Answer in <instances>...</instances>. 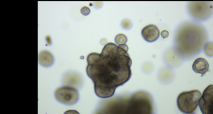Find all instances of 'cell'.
<instances>
[{"label":"cell","mask_w":213,"mask_h":114,"mask_svg":"<svg viewBox=\"0 0 213 114\" xmlns=\"http://www.w3.org/2000/svg\"><path fill=\"white\" fill-rule=\"evenodd\" d=\"M128 46L113 43L105 45L101 53H91L87 57L86 73L94 83L96 95L102 99L112 97L116 89L131 77L132 60Z\"/></svg>","instance_id":"6da1fadb"},{"label":"cell","mask_w":213,"mask_h":114,"mask_svg":"<svg viewBox=\"0 0 213 114\" xmlns=\"http://www.w3.org/2000/svg\"><path fill=\"white\" fill-rule=\"evenodd\" d=\"M206 39L207 34L203 26L194 23H186L177 32L176 48L182 57L189 58L201 51Z\"/></svg>","instance_id":"7a4b0ae2"},{"label":"cell","mask_w":213,"mask_h":114,"mask_svg":"<svg viewBox=\"0 0 213 114\" xmlns=\"http://www.w3.org/2000/svg\"><path fill=\"white\" fill-rule=\"evenodd\" d=\"M201 97L202 94L198 90L182 92L177 99L178 107L184 114H192L196 110Z\"/></svg>","instance_id":"3957f363"},{"label":"cell","mask_w":213,"mask_h":114,"mask_svg":"<svg viewBox=\"0 0 213 114\" xmlns=\"http://www.w3.org/2000/svg\"><path fill=\"white\" fill-rule=\"evenodd\" d=\"M189 11L195 19L205 20L211 15L213 6L209 2H193L189 5Z\"/></svg>","instance_id":"277c9868"},{"label":"cell","mask_w":213,"mask_h":114,"mask_svg":"<svg viewBox=\"0 0 213 114\" xmlns=\"http://www.w3.org/2000/svg\"><path fill=\"white\" fill-rule=\"evenodd\" d=\"M55 97L61 103L66 105H73L78 101L79 94L76 89L64 86L56 90Z\"/></svg>","instance_id":"5b68a950"},{"label":"cell","mask_w":213,"mask_h":114,"mask_svg":"<svg viewBox=\"0 0 213 114\" xmlns=\"http://www.w3.org/2000/svg\"><path fill=\"white\" fill-rule=\"evenodd\" d=\"M199 106L203 114H213V85L204 90Z\"/></svg>","instance_id":"8992f818"},{"label":"cell","mask_w":213,"mask_h":114,"mask_svg":"<svg viewBox=\"0 0 213 114\" xmlns=\"http://www.w3.org/2000/svg\"><path fill=\"white\" fill-rule=\"evenodd\" d=\"M159 30L154 24H149L142 28L141 35L143 38L147 42H154L159 36Z\"/></svg>","instance_id":"52a82bcc"},{"label":"cell","mask_w":213,"mask_h":114,"mask_svg":"<svg viewBox=\"0 0 213 114\" xmlns=\"http://www.w3.org/2000/svg\"><path fill=\"white\" fill-rule=\"evenodd\" d=\"M210 65L206 60L203 58H197L193 63L192 68L196 73L202 75V77L209 70Z\"/></svg>","instance_id":"ba28073f"},{"label":"cell","mask_w":213,"mask_h":114,"mask_svg":"<svg viewBox=\"0 0 213 114\" xmlns=\"http://www.w3.org/2000/svg\"><path fill=\"white\" fill-rule=\"evenodd\" d=\"M38 60L40 65L45 67L51 66L54 63V57L48 51H42L39 53Z\"/></svg>","instance_id":"9c48e42d"},{"label":"cell","mask_w":213,"mask_h":114,"mask_svg":"<svg viewBox=\"0 0 213 114\" xmlns=\"http://www.w3.org/2000/svg\"><path fill=\"white\" fill-rule=\"evenodd\" d=\"M115 43L118 45H125L128 41V38L125 35L118 34L115 37Z\"/></svg>","instance_id":"30bf717a"},{"label":"cell","mask_w":213,"mask_h":114,"mask_svg":"<svg viewBox=\"0 0 213 114\" xmlns=\"http://www.w3.org/2000/svg\"><path fill=\"white\" fill-rule=\"evenodd\" d=\"M205 52L209 57H213V42H209L205 46Z\"/></svg>","instance_id":"8fae6325"},{"label":"cell","mask_w":213,"mask_h":114,"mask_svg":"<svg viewBox=\"0 0 213 114\" xmlns=\"http://www.w3.org/2000/svg\"><path fill=\"white\" fill-rule=\"evenodd\" d=\"M90 12H91V10L88 7L84 6L81 9V13L84 16H88V14H89Z\"/></svg>","instance_id":"7c38bea8"},{"label":"cell","mask_w":213,"mask_h":114,"mask_svg":"<svg viewBox=\"0 0 213 114\" xmlns=\"http://www.w3.org/2000/svg\"><path fill=\"white\" fill-rule=\"evenodd\" d=\"M127 23V19L124 20V21H123V23H122V26H123V27L124 28L129 29V28H131V22H130L129 20H128V23Z\"/></svg>","instance_id":"4fadbf2b"},{"label":"cell","mask_w":213,"mask_h":114,"mask_svg":"<svg viewBox=\"0 0 213 114\" xmlns=\"http://www.w3.org/2000/svg\"><path fill=\"white\" fill-rule=\"evenodd\" d=\"M161 36L163 38H166L169 36V32L167 30H164L161 32Z\"/></svg>","instance_id":"5bb4252c"},{"label":"cell","mask_w":213,"mask_h":114,"mask_svg":"<svg viewBox=\"0 0 213 114\" xmlns=\"http://www.w3.org/2000/svg\"><path fill=\"white\" fill-rule=\"evenodd\" d=\"M64 114H80L77 111H75V110H70V111H66Z\"/></svg>","instance_id":"9a60e30c"}]
</instances>
